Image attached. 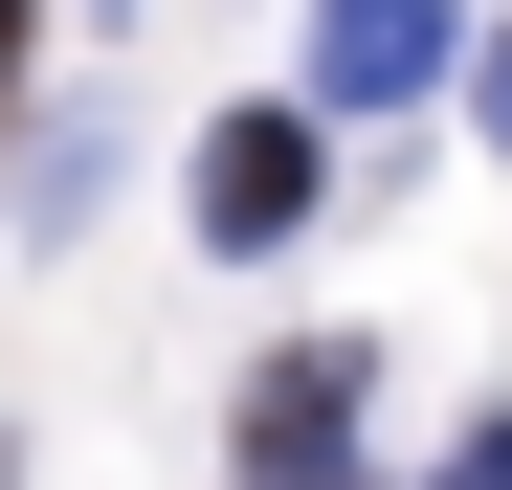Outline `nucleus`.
Segmentation results:
<instances>
[{"label": "nucleus", "instance_id": "f03ea898", "mask_svg": "<svg viewBox=\"0 0 512 490\" xmlns=\"http://www.w3.org/2000/svg\"><path fill=\"white\" fill-rule=\"evenodd\" d=\"M312 201H334L312 112H223V134H201V245H290Z\"/></svg>", "mask_w": 512, "mask_h": 490}, {"label": "nucleus", "instance_id": "423d86ee", "mask_svg": "<svg viewBox=\"0 0 512 490\" xmlns=\"http://www.w3.org/2000/svg\"><path fill=\"white\" fill-rule=\"evenodd\" d=\"M0 90H23V0H0Z\"/></svg>", "mask_w": 512, "mask_h": 490}, {"label": "nucleus", "instance_id": "39448f33", "mask_svg": "<svg viewBox=\"0 0 512 490\" xmlns=\"http://www.w3.org/2000/svg\"><path fill=\"white\" fill-rule=\"evenodd\" d=\"M490 156H512V23H490Z\"/></svg>", "mask_w": 512, "mask_h": 490}, {"label": "nucleus", "instance_id": "f257e3e1", "mask_svg": "<svg viewBox=\"0 0 512 490\" xmlns=\"http://www.w3.org/2000/svg\"><path fill=\"white\" fill-rule=\"evenodd\" d=\"M357 379H379V357H334V335H290L268 379H245V490H334V446H357Z\"/></svg>", "mask_w": 512, "mask_h": 490}, {"label": "nucleus", "instance_id": "20e7f679", "mask_svg": "<svg viewBox=\"0 0 512 490\" xmlns=\"http://www.w3.org/2000/svg\"><path fill=\"white\" fill-rule=\"evenodd\" d=\"M446 490H512V424H468V446H446Z\"/></svg>", "mask_w": 512, "mask_h": 490}, {"label": "nucleus", "instance_id": "7ed1b4c3", "mask_svg": "<svg viewBox=\"0 0 512 490\" xmlns=\"http://www.w3.org/2000/svg\"><path fill=\"white\" fill-rule=\"evenodd\" d=\"M446 90V0H312V112H401Z\"/></svg>", "mask_w": 512, "mask_h": 490}]
</instances>
